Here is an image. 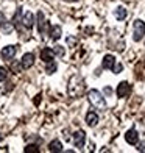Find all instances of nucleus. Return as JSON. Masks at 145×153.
<instances>
[{
  "label": "nucleus",
  "mask_w": 145,
  "mask_h": 153,
  "mask_svg": "<svg viewBox=\"0 0 145 153\" xmlns=\"http://www.w3.org/2000/svg\"><path fill=\"white\" fill-rule=\"evenodd\" d=\"M137 149H139L141 152H145V142H142L141 145H139V147H137Z\"/></svg>",
  "instance_id": "a878e982"
},
{
  "label": "nucleus",
  "mask_w": 145,
  "mask_h": 153,
  "mask_svg": "<svg viewBox=\"0 0 145 153\" xmlns=\"http://www.w3.org/2000/svg\"><path fill=\"white\" fill-rule=\"evenodd\" d=\"M67 42L70 44V45H75V44H77V39L72 38V36H69V38H67Z\"/></svg>",
  "instance_id": "5701e85b"
},
{
  "label": "nucleus",
  "mask_w": 145,
  "mask_h": 153,
  "mask_svg": "<svg viewBox=\"0 0 145 153\" xmlns=\"http://www.w3.org/2000/svg\"><path fill=\"white\" fill-rule=\"evenodd\" d=\"M34 64V55L33 53H24V56L20 58V67L24 71H28L30 67H33Z\"/></svg>",
  "instance_id": "39448f33"
},
{
  "label": "nucleus",
  "mask_w": 145,
  "mask_h": 153,
  "mask_svg": "<svg viewBox=\"0 0 145 153\" xmlns=\"http://www.w3.org/2000/svg\"><path fill=\"white\" fill-rule=\"evenodd\" d=\"M86 91V85H84V80L81 78L80 75H73L70 80H69V85H67V92L70 97L73 99H78L84 94Z\"/></svg>",
  "instance_id": "f257e3e1"
},
{
  "label": "nucleus",
  "mask_w": 145,
  "mask_h": 153,
  "mask_svg": "<svg viewBox=\"0 0 145 153\" xmlns=\"http://www.w3.org/2000/svg\"><path fill=\"white\" fill-rule=\"evenodd\" d=\"M129 92H131V85H129L128 81L119 83V86H117V97L123 99V97H128Z\"/></svg>",
  "instance_id": "423d86ee"
},
{
  "label": "nucleus",
  "mask_w": 145,
  "mask_h": 153,
  "mask_svg": "<svg viewBox=\"0 0 145 153\" xmlns=\"http://www.w3.org/2000/svg\"><path fill=\"white\" fill-rule=\"evenodd\" d=\"M22 25L25 27V28H33V25H34V16H33V13H25V14L22 16Z\"/></svg>",
  "instance_id": "1a4fd4ad"
},
{
  "label": "nucleus",
  "mask_w": 145,
  "mask_h": 153,
  "mask_svg": "<svg viewBox=\"0 0 145 153\" xmlns=\"http://www.w3.org/2000/svg\"><path fill=\"white\" fill-rule=\"evenodd\" d=\"M127 14H128V13H127V10L123 8V6H119V8L114 11V16H115L117 20H123V19L127 17Z\"/></svg>",
  "instance_id": "dca6fc26"
},
{
  "label": "nucleus",
  "mask_w": 145,
  "mask_h": 153,
  "mask_svg": "<svg viewBox=\"0 0 145 153\" xmlns=\"http://www.w3.org/2000/svg\"><path fill=\"white\" fill-rule=\"evenodd\" d=\"M5 20H6V19H5V14H3L2 11H0V25H2V24L5 22Z\"/></svg>",
  "instance_id": "b1692460"
},
{
  "label": "nucleus",
  "mask_w": 145,
  "mask_h": 153,
  "mask_svg": "<svg viewBox=\"0 0 145 153\" xmlns=\"http://www.w3.org/2000/svg\"><path fill=\"white\" fill-rule=\"evenodd\" d=\"M53 56H55V53H53V48H42V52H41V59L48 62V61H53Z\"/></svg>",
  "instance_id": "ddd939ff"
},
{
  "label": "nucleus",
  "mask_w": 145,
  "mask_h": 153,
  "mask_svg": "<svg viewBox=\"0 0 145 153\" xmlns=\"http://www.w3.org/2000/svg\"><path fill=\"white\" fill-rule=\"evenodd\" d=\"M17 52V47L16 45H6L2 48V52H0V56H2L5 61H11L14 58V55Z\"/></svg>",
  "instance_id": "20e7f679"
},
{
  "label": "nucleus",
  "mask_w": 145,
  "mask_h": 153,
  "mask_svg": "<svg viewBox=\"0 0 145 153\" xmlns=\"http://www.w3.org/2000/svg\"><path fill=\"white\" fill-rule=\"evenodd\" d=\"M64 2H69V3H73V2H78V0H64Z\"/></svg>",
  "instance_id": "bb28decb"
},
{
  "label": "nucleus",
  "mask_w": 145,
  "mask_h": 153,
  "mask_svg": "<svg viewBox=\"0 0 145 153\" xmlns=\"http://www.w3.org/2000/svg\"><path fill=\"white\" fill-rule=\"evenodd\" d=\"M133 30H134V33H133V39L136 41V42H139V41L145 36V22H144V20H141V19L134 20Z\"/></svg>",
  "instance_id": "7ed1b4c3"
},
{
  "label": "nucleus",
  "mask_w": 145,
  "mask_h": 153,
  "mask_svg": "<svg viewBox=\"0 0 145 153\" xmlns=\"http://www.w3.org/2000/svg\"><path fill=\"white\" fill-rule=\"evenodd\" d=\"M122 69H123V66H122V64H115V66L112 67V71H114V74H120Z\"/></svg>",
  "instance_id": "4be33fe9"
},
{
  "label": "nucleus",
  "mask_w": 145,
  "mask_h": 153,
  "mask_svg": "<svg viewBox=\"0 0 145 153\" xmlns=\"http://www.w3.org/2000/svg\"><path fill=\"white\" fill-rule=\"evenodd\" d=\"M86 123L89 127H95V125L98 123V114H97L95 111H89L86 114Z\"/></svg>",
  "instance_id": "9b49d317"
},
{
  "label": "nucleus",
  "mask_w": 145,
  "mask_h": 153,
  "mask_svg": "<svg viewBox=\"0 0 145 153\" xmlns=\"http://www.w3.org/2000/svg\"><path fill=\"white\" fill-rule=\"evenodd\" d=\"M72 142H73V145H75V147L83 149V145H84V142H86V134H84V131L78 130L77 133H73Z\"/></svg>",
  "instance_id": "0eeeda50"
},
{
  "label": "nucleus",
  "mask_w": 145,
  "mask_h": 153,
  "mask_svg": "<svg viewBox=\"0 0 145 153\" xmlns=\"http://www.w3.org/2000/svg\"><path fill=\"white\" fill-rule=\"evenodd\" d=\"M24 152L25 153H38L39 152V147L36 144H30V145H27V147L24 149Z\"/></svg>",
  "instance_id": "aec40b11"
},
{
  "label": "nucleus",
  "mask_w": 145,
  "mask_h": 153,
  "mask_svg": "<svg viewBox=\"0 0 145 153\" xmlns=\"http://www.w3.org/2000/svg\"><path fill=\"white\" fill-rule=\"evenodd\" d=\"M125 141L128 144H131V145H136L137 142H139V133H137L134 128L128 130L127 133H125Z\"/></svg>",
  "instance_id": "6e6552de"
},
{
  "label": "nucleus",
  "mask_w": 145,
  "mask_h": 153,
  "mask_svg": "<svg viewBox=\"0 0 145 153\" xmlns=\"http://www.w3.org/2000/svg\"><path fill=\"white\" fill-rule=\"evenodd\" d=\"M13 28H14V25H13L11 22H6V20H5L2 25H0V30H2L5 34H10L13 31Z\"/></svg>",
  "instance_id": "a211bd4d"
},
{
  "label": "nucleus",
  "mask_w": 145,
  "mask_h": 153,
  "mask_svg": "<svg viewBox=\"0 0 145 153\" xmlns=\"http://www.w3.org/2000/svg\"><path fill=\"white\" fill-rule=\"evenodd\" d=\"M103 69H112L115 66V58L112 55H106L105 58H103V62H101Z\"/></svg>",
  "instance_id": "4468645a"
},
{
  "label": "nucleus",
  "mask_w": 145,
  "mask_h": 153,
  "mask_svg": "<svg viewBox=\"0 0 145 153\" xmlns=\"http://www.w3.org/2000/svg\"><path fill=\"white\" fill-rule=\"evenodd\" d=\"M48 152H53V153L63 152V142H61L59 139H53V141L48 144Z\"/></svg>",
  "instance_id": "f8f14e48"
},
{
  "label": "nucleus",
  "mask_w": 145,
  "mask_h": 153,
  "mask_svg": "<svg viewBox=\"0 0 145 153\" xmlns=\"http://www.w3.org/2000/svg\"><path fill=\"white\" fill-rule=\"evenodd\" d=\"M53 53H55V56L63 58L64 55H66V48H64L63 45H55V47H53Z\"/></svg>",
  "instance_id": "6ab92c4d"
},
{
  "label": "nucleus",
  "mask_w": 145,
  "mask_h": 153,
  "mask_svg": "<svg viewBox=\"0 0 145 153\" xmlns=\"http://www.w3.org/2000/svg\"><path fill=\"white\" fill-rule=\"evenodd\" d=\"M87 100L89 103L97 108V109H105L106 108V102H105V97L100 91H97V89H91V91L87 92Z\"/></svg>",
  "instance_id": "f03ea898"
},
{
  "label": "nucleus",
  "mask_w": 145,
  "mask_h": 153,
  "mask_svg": "<svg viewBox=\"0 0 145 153\" xmlns=\"http://www.w3.org/2000/svg\"><path fill=\"white\" fill-rule=\"evenodd\" d=\"M8 78V71L5 67H0V81H5Z\"/></svg>",
  "instance_id": "412c9836"
},
{
  "label": "nucleus",
  "mask_w": 145,
  "mask_h": 153,
  "mask_svg": "<svg viewBox=\"0 0 145 153\" xmlns=\"http://www.w3.org/2000/svg\"><path fill=\"white\" fill-rule=\"evenodd\" d=\"M56 69H58V64L55 61H48L47 62V67H45V72L48 75H53L55 72H56Z\"/></svg>",
  "instance_id": "f3484780"
},
{
  "label": "nucleus",
  "mask_w": 145,
  "mask_h": 153,
  "mask_svg": "<svg viewBox=\"0 0 145 153\" xmlns=\"http://www.w3.org/2000/svg\"><path fill=\"white\" fill-rule=\"evenodd\" d=\"M105 94L111 95V94H112V89H111V88H105Z\"/></svg>",
  "instance_id": "393cba45"
},
{
  "label": "nucleus",
  "mask_w": 145,
  "mask_h": 153,
  "mask_svg": "<svg viewBox=\"0 0 145 153\" xmlns=\"http://www.w3.org/2000/svg\"><path fill=\"white\" fill-rule=\"evenodd\" d=\"M0 141H2V136H0Z\"/></svg>",
  "instance_id": "cd10ccee"
},
{
  "label": "nucleus",
  "mask_w": 145,
  "mask_h": 153,
  "mask_svg": "<svg viewBox=\"0 0 145 153\" xmlns=\"http://www.w3.org/2000/svg\"><path fill=\"white\" fill-rule=\"evenodd\" d=\"M48 25V22L45 20V17H44V14L42 13H38V31L41 33V34H45V27Z\"/></svg>",
  "instance_id": "9d476101"
},
{
  "label": "nucleus",
  "mask_w": 145,
  "mask_h": 153,
  "mask_svg": "<svg viewBox=\"0 0 145 153\" xmlns=\"http://www.w3.org/2000/svg\"><path fill=\"white\" fill-rule=\"evenodd\" d=\"M61 34H63V28H61V25H53L50 28V38L53 41H58L61 38Z\"/></svg>",
  "instance_id": "2eb2a0df"
}]
</instances>
